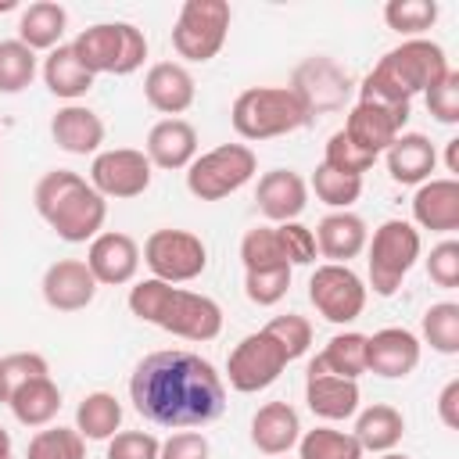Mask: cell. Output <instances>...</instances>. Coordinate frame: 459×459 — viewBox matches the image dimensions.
Segmentation results:
<instances>
[{
	"label": "cell",
	"mask_w": 459,
	"mask_h": 459,
	"mask_svg": "<svg viewBox=\"0 0 459 459\" xmlns=\"http://www.w3.org/2000/svg\"><path fill=\"white\" fill-rule=\"evenodd\" d=\"M387 172L394 183L402 186H420L430 179V172L437 169V151L430 143V136L423 133H402L387 151H384Z\"/></svg>",
	"instance_id": "4316f807"
},
{
	"label": "cell",
	"mask_w": 459,
	"mask_h": 459,
	"mask_svg": "<svg viewBox=\"0 0 459 459\" xmlns=\"http://www.w3.org/2000/svg\"><path fill=\"white\" fill-rule=\"evenodd\" d=\"M359 398H362L359 394V380L333 377L316 359L308 362V373H305V402H308L312 416H319L326 423L351 420L359 412Z\"/></svg>",
	"instance_id": "d6986e66"
},
{
	"label": "cell",
	"mask_w": 459,
	"mask_h": 459,
	"mask_svg": "<svg viewBox=\"0 0 459 459\" xmlns=\"http://www.w3.org/2000/svg\"><path fill=\"white\" fill-rule=\"evenodd\" d=\"M25 459H86V441L75 427H39L29 437Z\"/></svg>",
	"instance_id": "f35d334b"
},
{
	"label": "cell",
	"mask_w": 459,
	"mask_h": 459,
	"mask_svg": "<svg viewBox=\"0 0 459 459\" xmlns=\"http://www.w3.org/2000/svg\"><path fill=\"white\" fill-rule=\"evenodd\" d=\"M323 165H330L333 172H344V176H359V179H362V172H369V169L377 165V154L362 151L359 143H351V140L344 136V129H337V133H330V140H326Z\"/></svg>",
	"instance_id": "b9f144b4"
},
{
	"label": "cell",
	"mask_w": 459,
	"mask_h": 459,
	"mask_svg": "<svg viewBox=\"0 0 459 459\" xmlns=\"http://www.w3.org/2000/svg\"><path fill=\"white\" fill-rule=\"evenodd\" d=\"M36 72H39L36 50H29L18 36L0 39V93H22L25 86H32Z\"/></svg>",
	"instance_id": "d590c367"
},
{
	"label": "cell",
	"mask_w": 459,
	"mask_h": 459,
	"mask_svg": "<svg viewBox=\"0 0 459 459\" xmlns=\"http://www.w3.org/2000/svg\"><path fill=\"white\" fill-rule=\"evenodd\" d=\"M129 312L183 341H215L222 333V308L215 298L183 290L154 276L129 287Z\"/></svg>",
	"instance_id": "7a4b0ae2"
},
{
	"label": "cell",
	"mask_w": 459,
	"mask_h": 459,
	"mask_svg": "<svg viewBox=\"0 0 459 459\" xmlns=\"http://www.w3.org/2000/svg\"><path fill=\"white\" fill-rule=\"evenodd\" d=\"M276 237H280V247H283L290 269L316 262V255H319V251H316V233H312L308 226H301L298 219H294V222H280V226H276Z\"/></svg>",
	"instance_id": "7dc6e473"
},
{
	"label": "cell",
	"mask_w": 459,
	"mask_h": 459,
	"mask_svg": "<svg viewBox=\"0 0 459 459\" xmlns=\"http://www.w3.org/2000/svg\"><path fill=\"white\" fill-rule=\"evenodd\" d=\"M355 441L362 445V452H377V455H384V452H394V445L402 441V434H405V416L394 409V405H387V402H377V405H369V409H362L359 416H355Z\"/></svg>",
	"instance_id": "f546056e"
},
{
	"label": "cell",
	"mask_w": 459,
	"mask_h": 459,
	"mask_svg": "<svg viewBox=\"0 0 459 459\" xmlns=\"http://www.w3.org/2000/svg\"><path fill=\"white\" fill-rule=\"evenodd\" d=\"M280 348H283V355H287V362H294V359H301L305 351H308V344H312V323L305 319V316H298V312H287V316H273L265 326H262Z\"/></svg>",
	"instance_id": "7bdbcfd3"
},
{
	"label": "cell",
	"mask_w": 459,
	"mask_h": 459,
	"mask_svg": "<svg viewBox=\"0 0 459 459\" xmlns=\"http://www.w3.org/2000/svg\"><path fill=\"white\" fill-rule=\"evenodd\" d=\"M412 219L420 230L455 233L459 230V179H427L412 194Z\"/></svg>",
	"instance_id": "603a6c76"
},
{
	"label": "cell",
	"mask_w": 459,
	"mask_h": 459,
	"mask_svg": "<svg viewBox=\"0 0 459 459\" xmlns=\"http://www.w3.org/2000/svg\"><path fill=\"white\" fill-rule=\"evenodd\" d=\"M140 258L147 262L151 276L154 280H165V283H190L197 280L204 269H208V247L197 233L190 230H154L147 240H143V251Z\"/></svg>",
	"instance_id": "30bf717a"
},
{
	"label": "cell",
	"mask_w": 459,
	"mask_h": 459,
	"mask_svg": "<svg viewBox=\"0 0 459 459\" xmlns=\"http://www.w3.org/2000/svg\"><path fill=\"white\" fill-rule=\"evenodd\" d=\"M298 459H362V445L355 441L351 430L337 427H312L298 437Z\"/></svg>",
	"instance_id": "836d02e7"
},
{
	"label": "cell",
	"mask_w": 459,
	"mask_h": 459,
	"mask_svg": "<svg viewBox=\"0 0 459 459\" xmlns=\"http://www.w3.org/2000/svg\"><path fill=\"white\" fill-rule=\"evenodd\" d=\"M423 100H427V111H430L441 126H455V122H459V72L448 68V75H445L441 82H434V86L423 93Z\"/></svg>",
	"instance_id": "f6af8a7d"
},
{
	"label": "cell",
	"mask_w": 459,
	"mask_h": 459,
	"mask_svg": "<svg viewBox=\"0 0 459 459\" xmlns=\"http://www.w3.org/2000/svg\"><path fill=\"white\" fill-rule=\"evenodd\" d=\"M448 57L441 43L420 36V39H402L391 47L362 79L359 100L373 104H412L416 93H427L434 82L448 75Z\"/></svg>",
	"instance_id": "3957f363"
},
{
	"label": "cell",
	"mask_w": 459,
	"mask_h": 459,
	"mask_svg": "<svg viewBox=\"0 0 459 459\" xmlns=\"http://www.w3.org/2000/svg\"><path fill=\"white\" fill-rule=\"evenodd\" d=\"M65 29H68V11L54 0H36L18 14V39L36 54L39 50L50 54L54 47H61Z\"/></svg>",
	"instance_id": "f1b7e54d"
},
{
	"label": "cell",
	"mask_w": 459,
	"mask_h": 459,
	"mask_svg": "<svg viewBox=\"0 0 459 459\" xmlns=\"http://www.w3.org/2000/svg\"><path fill=\"white\" fill-rule=\"evenodd\" d=\"M348 86H351L348 72L333 57H323V54L301 61L298 72H294V82H290V90L301 97V104L308 108V115L341 108L344 97H348Z\"/></svg>",
	"instance_id": "2e32d148"
},
{
	"label": "cell",
	"mask_w": 459,
	"mask_h": 459,
	"mask_svg": "<svg viewBox=\"0 0 459 459\" xmlns=\"http://www.w3.org/2000/svg\"><path fill=\"white\" fill-rule=\"evenodd\" d=\"M308 108L290 86H247L230 108V122L240 140H276L308 126Z\"/></svg>",
	"instance_id": "5b68a950"
},
{
	"label": "cell",
	"mask_w": 459,
	"mask_h": 459,
	"mask_svg": "<svg viewBox=\"0 0 459 459\" xmlns=\"http://www.w3.org/2000/svg\"><path fill=\"white\" fill-rule=\"evenodd\" d=\"M50 136L54 143L65 151V154H100V143H104V122L93 108L86 104H65L54 111L50 118Z\"/></svg>",
	"instance_id": "cb8c5ba5"
},
{
	"label": "cell",
	"mask_w": 459,
	"mask_h": 459,
	"mask_svg": "<svg viewBox=\"0 0 459 459\" xmlns=\"http://www.w3.org/2000/svg\"><path fill=\"white\" fill-rule=\"evenodd\" d=\"M308 190H316V197L333 208V212H351V204L362 197V179L359 176H344V172H333L330 165H316L312 179H308Z\"/></svg>",
	"instance_id": "74e56055"
},
{
	"label": "cell",
	"mask_w": 459,
	"mask_h": 459,
	"mask_svg": "<svg viewBox=\"0 0 459 459\" xmlns=\"http://www.w3.org/2000/svg\"><path fill=\"white\" fill-rule=\"evenodd\" d=\"M423 240L420 230L405 219H387L373 230V237L366 240V265H369V287L380 298H391L402 280L412 273V265L420 262Z\"/></svg>",
	"instance_id": "52a82bcc"
},
{
	"label": "cell",
	"mask_w": 459,
	"mask_h": 459,
	"mask_svg": "<svg viewBox=\"0 0 459 459\" xmlns=\"http://www.w3.org/2000/svg\"><path fill=\"white\" fill-rule=\"evenodd\" d=\"M39 290L54 312H82L97 298V280L82 258H57L47 265Z\"/></svg>",
	"instance_id": "ac0fdd59"
},
{
	"label": "cell",
	"mask_w": 459,
	"mask_h": 459,
	"mask_svg": "<svg viewBox=\"0 0 459 459\" xmlns=\"http://www.w3.org/2000/svg\"><path fill=\"white\" fill-rule=\"evenodd\" d=\"M143 154L151 169H165V172L190 169V161L197 158V129L186 118H161L151 126Z\"/></svg>",
	"instance_id": "7402d4cb"
},
{
	"label": "cell",
	"mask_w": 459,
	"mask_h": 459,
	"mask_svg": "<svg viewBox=\"0 0 459 459\" xmlns=\"http://www.w3.org/2000/svg\"><path fill=\"white\" fill-rule=\"evenodd\" d=\"M161 441L151 430H118L115 437H108V452L104 459H158Z\"/></svg>",
	"instance_id": "c3c4849f"
},
{
	"label": "cell",
	"mask_w": 459,
	"mask_h": 459,
	"mask_svg": "<svg viewBox=\"0 0 459 459\" xmlns=\"http://www.w3.org/2000/svg\"><path fill=\"white\" fill-rule=\"evenodd\" d=\"M283 369H287V355L265 330H255V333L240 337L233 344L230 359H226L230 387L240 391V394H255V391L273 387Z\"/></svg>",
	"instance_id": "7c38bea8"
},
{
	"label": "cell",
	"mask_w": 459,
	"mask_h": 459,
	"mask_svg": "<svg viewBox=\"0 0 459 459\" xmlns=\"http://www.w3.org/2000/svg\"><path fill=\"white\" fill-rule=\"evenodd\" d=\"M437 420L448 430H459V377H452L437 394Z\"/></svg>",
	"instance_id": "f907efd6"
},
{
	"label": "cell",
	"mask_w": 459,
	"mask_h": 459,
	"mask_svg": "<svg viewBox=\"0 0 459 459\" xmlns=\"http://www.w3.org/2000/svg\"><path fill=\"white\" fill-rule=\"evenodd\" d=\"M437 14H441V7L434 0H387L384 4L387 29H394L405 39H420L437 22Z\"/></svg>",
	"instance_id": "8d00e7d4"
},
{
	"label": "cell",
	"mask_w": 459,
	"mask_h": 459,
	"mask_svg": "<svg viewBox=\"0 0 459 459\" xmlns=\"http://www.w3.org/2000/svg\"><path fill=\"white\" fill-rule=\"evenodd\" d=\"M151 179H154V169H151L147 154L136 147H111V151L93 154L90 186L104 201H133V197L147 194Z\"/></svg>",
	"instance_id": "4fadbf2b"
},
{
	"label": "cell",
	"mask_w": 459,
	"mask_h": 459,
	"mask_svg": "<svg viewBox=\"0 0 459 459\" xmlns=\"http://www.w3.org/2000/svg\"><path fill=\"white\" fill-rule=\"evenodd\" d=\"M75 430L82 441H108L122 430V402L111 391H90L75 405Z\"/></svg>",
	"instance_id": "1f68e13d"
},
{
	"label": "cell",
	"mask_w": 459,
	"mask_h": 459,
	"mask_svg": "<svg viewBox=\"0 0 459 459\" xmlns=\"http://www.w3.org/2000/svg\"><path fill=\"white\" fill-rule=\"evenodd\" d=\"M143 97L165 118H179L194 104L197 82H194V75H190V68L183 61H158L143 75Z\"/></svg>",
	"instance_id": "ffe728a7"
},
{
	"label": "cell",
	"mask_w": 459,
	"mask_h": 459,
	"mask_svg": "<svg viewBox=\"0 0 459 459\" xmlns=\"http://www.w3.org/2000/svg\"><path fill=\"white\" fill-rule=\"evenodd\" d=\"M290 273H294L290 265H283V269L244 273V294H247V301L258 305V308H269V305L283 301L287 290H290Z\"/></svg>",
	"instance_id": "ee69618b"
},
{
	"label": "cell",
	"mask_w": 459,
	"mask_h": 459,
	"mask_svg": "<svg viewBox=\"0 0 459 459\" xmlns=\"http://www.w3.org/2000/svg\"><path fill=\"white\" fill-rule=\"evenodd\" d=\"M47 373H50V366H47V359L39 351H11V355H0V402L7 405L11 394L22 384H29L36 377H47Z\"/></svg>",
	"instance_id": "60d3db41"
},
{
	"label": "cell",
	"mask_w": 459,
	"mask_h": 459,
	"mask_svg": "<svg viewBox=\"0 0 459 459\" xmlns=\"http://www.w3.org/2000/svg\"><path fill=\"white\" fill-rule=\"evenodd\" d=\"M301 437V420L287 402H265L251 416V445L262 455H287Z\"/></svg>",
	"instance_id": "484cf974"
},
{
	"label": "cell",
	"mask_w": 459,
	"mask_h": 459,
	"mask_svg": "<svg viewBox=\"0 0 459 459\" xmlns=\"http://www.w3.org/2000/svg\"><path fill=\"white\" fill-rule=\"evenodd\" d=\"M14 7H18L14 0H0V11H14Z\"/></svg>",
	"instance_id": "11a10c76"
},
{
	"label": "cell",
	"mask_w": 459,
	"mask_h": 459,
	"mask_svg": "<svg viewBox=\"0 0 459 459\" xmlns=\"http://www.w3.org/2000/svg\"><path fill=\"white\" fill-rule=\"evenodd\" d=\"M377 459H409V455H402V452H384V455H377Z\"/></svg>",
	"instance_id": "db71d44e"
},
{
	"label": "cell",
	"mask_w": 459,
	"mask_h": 459,
	"mask_svg": "<svg viewBox=\"0 0 459 459\" xmlns=\"http://www.w3.org/2000/svg\"><path fill=\"white\" fill-rule=\"evenodd\" d=\"M420 344H430L437 355H459V305L434 301L420 319Z\"/></svg>",
	"instance_id": "e575fe53"
},
{
	"label": "cell",
	"mask_w": 459,
	"mask_h": 459,
	"mask_svg": "<svg viewBox=\"0 0 459 459\" xmlns=\"http://www.w3.org/2000/svg\"><path fill=\"white\" fill-rule=\"evenodd\" d=\"M366 240H369L366 219L355 212H330L316 226V251L337 265H348L351 258H359L366 251Z\"/></svg>",
	"instance_id": "d4e9b609"
},
{
	"label": "cell",
	"mask_w": 459,
	"mask_h": 459,
	"mask_svg": "<svg viewBox=\"0 0 459 459\" xmlns=\"http://www.w3.org/2000/svg\"><path fill=\"white\" fill-rule=\"evenodd\" d=\"M129 402L154 427L194 430L222 416L226 384L208 359L183 348H169L151 351L136 362L129 377Z\"/></svg>",
	"instance_id": "6da1fadb"
},
{
	"label": "cell",
	"mask_w": 459,
	"mask_h": 459,
	"mask_svg": "<svg viewBox=\"0 0 459 459\" xmlns=\"http://www.w3.org/2000/svg\"><path fill=\"white\" fill-rule=\"evenodd\" d=\"M258 172V158L247 143H219L197 154L186 169V190L197 201H222L247 186Z\"/></svg>",
	"instance_id": "ba28073f"
},
{
	"label": "cell",
	"mask_w": 459,
	"mask_h": 459,
	"mask_svg": "<svg viewBox=\"0 0 459 459\" xmlns=\"http://www.w3.org/2000/svg\"><path fill=\"white\" fill-rule=\"evenodd\" d=\"M409 108L412 104H373V100H359L348 118H344V136L351 143H359L369 154H384L405 129L409 122Z\"/></svg>",
	"instance_id": "5bb4252c"
},
{
	"label": "cell",
	"mask_w": 459,
	"mask_h": 459,
	"mask_svg": "<svg viewBox=\"0 0 459 459\" xmlns=\"http://www.w3.org/2000/svg\"><path fill=\"white\" fill-rule=\"evenodd\" d=\"M32 204L65 244H90L108 219V201L72 169L43 172L32 190Z\"/></svg>",
	"instance_id": "277c9868"
},
{
	"label": "cell",
	"mask_w": 459,
	"mask_h": 459,
	"mask_svg": "<svg viewBox=\"0 0 459 459\" xmlns=\"http://www.w3.org/2000/svg\"><path fill=\"white\" fill-rule=\"evenodd\" d=\"M7 459H11V455H7Z\"/></svg>",
	"instance_id": "9f6ffc18"
},
{
	"label": "cell",
	"mask_w": 459,
	"mask_h": 459,
	"mask_svg": "<svg viewBox=\"0 0 459 459\" xmlns=\"http://www.w3.org/2000/svg\"><path fill=\"white\" fill-rule=\"evenodd\" d=\"M240 262H244V273L290 265L287 255H283V247H280L276 226H255V230H247L244 240H240Z\"/></svg>",
	"instance_id": "ab89813d"
},
{
	"label": "cell",
	"mask_w": 459,
	"mask_h": 459,
	"mask_svg": "<svg viewBox=\"0 0 459 459\" xmlns=\"http://www.w3.org/2000/svg\"><path fill=\"white\" fill-rule=\"evenodd\" d=\"M11 455V434L0 427V459H7Z\"/></svg>",
	"instance_id": "f5cc1de1"
},
{
	"label": "cell",
	"mask_w": 459,
	"mask_h": 459,
	"mask_svg": "<svg viewBox=\"0 0 459 459\" xmlns=\"http://www.w3.org/2000/svg\"><path fill=\"white\" fill-rule=\"evenodd\" d=\"M366 298H369V287L351 265L323 262L308 276V301L333 326L355 323L362 316V308H366Z\"/></svg>",
	"instance_id": "8fae6325"
},
{
	"label": "cell",
	"mask_w": 459,
	"mask_h": 459,
	"mask_svg": "<svg viewBox=\"0 0 459 459\" xmlns=\"http://www.w3.org/2000/svg\"><path fill=\"white\" fill-rule=\"evenodd\" d=\"M39 75H43L47 90H50L54 97L68 100V104H75L79 97H86V93L93 90V79H97V75H90V72L82 68V61L75 57L72 43H61V47H54V50L43 57V65H39Z\"/></svg>",
	"instance_id": "83f0119b"
},
{
	"label": "cell",
	"mask_w": 459,
	"mask_h": 459,
	"mask_svg": "<svg viewBox=\"0 0 459 459\" xmlns=\"http://www.w3.org/2000/svg\"><path fill=\"white\" fill-rule=\"evenodd\" d=\"M7 409L14 412V420L22 427H50V420L61 412V387L50 380V373L47 377H36V380L22 384L11 394Z\"/></svg>",
	"instance_id": "4dcf8cb0"
},
{
	"label": "cell",
	"mask_w": 459,
	"mask_h": 459,
	"mask_svg": "<svg viewBox=\"0 0 459 459\" xmlns=\"http://www.w3.org/2000/svg\"><path fill=\"white\" fill-rule=\"evenodd\" d=\"M72 50L90 75H129L147 57V36L133 22H97L72 39Z\"/></svg>",
	"instance_id": "8992f818"
},
{
	"label": "cell",
	"mask_w": 459,
	"mask_h": 459,
	"mask_svg": "<svg viewBox=\"0 0 459 459\" xmlns=\"http://www.w3.org/2000/svg\"><path fill=\"white\" fill-rule=\"evenodd\" d=\"M316 362L333 373V377H344V380H359L366 373V333L359 330H344V333H333L326 341V348L316 355Z\"/></svg>",
	"instance_id": "d6a6232c"
},
{
	"label": "cell",
	"mask_w": 459,
	"mask_h": 459,
	"mask_svg": "<svg viewBox=\"0 0 459 459\" xmlns=\"http://www.w3.org/2000/svg\"><path fill=\"white\" fill-rule=\"evenodd\" d=\"M423 344L405 326H384L377 333H366V373H377L384 380H402L420 366Z\"/></svg>",
	"instance_id": "e0dca14e"
},
{
	"label": "cell",
	"mask_w": 459,
	"mask_h": 459,
	"mask_svg": "<svg viewBox=\"0 0 459 459\" xmlns=\"http://www.w3.org/2000/svg\"><path fill=\"white\" fill-rule=\"evenodd\" d=\"M445 169H448L452 179L459 176V136H452V140L445 143Z\"/></svg>",
	"instance_id": "816d5d0a"
},
{
	"label": "cell",
	"mask_w": 459,
	"mask_h": 459,
	"mask_svg": "<svg viewBox=\"0 0 459 459\" xmlns=\"http://www.w3.org/2000/svg\"><path fill=\"white\" fill-rule=\"evenodd\" d=\"M230 22L233 11L226 0H183L172 25V50L183 61L204 65L222 50L230 36Z\"/></svg>",
	"instance_id": "9c48e42d"
},
{
	"label": "cell",
	"mask_w": 459,
	"mask_h": 459,
	"mask_svg": "<svg viewBox=\"0 0 459 459\" xmlns=\"http://www.w3.org/2000/svg\"><path fill=\"white\" fill-rule=\"evenodd\" d=\"M97 280V287H122L133 283L140 273V244L122 230H100L82 258Z\"/></svg>",
	"instance_id": "9a60e30c"
},
{
	"label": "cell",
	"mask_w": 459,
	"mask_h": 459,
	"mask_svg": "<svg viewBox=\"0 0 459 459\" xmlns=\"http://www.w3.org/2000/svg\"><path fill=\"white\" fill-rule=\"evenodd\" d=\"M212 455V445L201 430H176L161 441V452L158 459H208Z\"/></svg>",
	"instance_id": "681fc988"
},
{
	"label": "cell",
	"mask_w": 459,
	"mask_h": 459,
	"mask_svg": "<svg viewBox=\"0 0 459 459\" xmlns=\"http://www.w3.org/2000/svg\"><path fill=\"white\" fill-rule=\"evenodd\" d=\"M427 276L441 290H455L459 287V240L445 237L441 244L430 247V255H427Z\"/></svg>",
	"instance_id": "bcb514c9"
},
{
	"label": "cell",
	"mask_w": 459,
	"mask_h": 459,
	"mask_svg": "<svg viewBox=\"0 0 459 459\" xmlns=\"http://www.w3.org/2000/svg\"><path fill=\"white\" fill-rule=\"evenodd\" d=\"M255 201L273 226L294 222L308 204V183L294 169H269L255 186Z\"/></svg>",
	"instance_id": "44dd1931"
}]
</instances>
